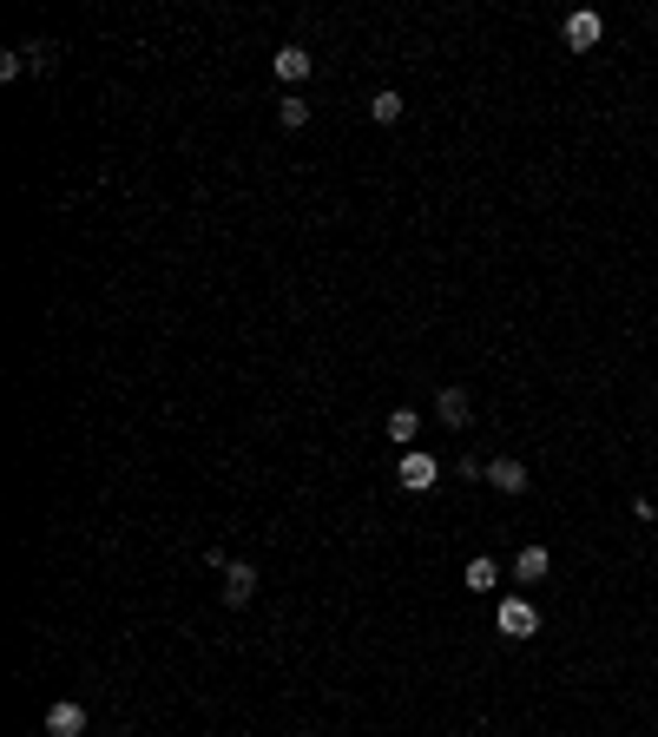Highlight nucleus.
I'll return each mask as SVG.
<instances>
[{
    "label": "nucleus",
    "instance_id": "nucleus-1",
    "mask_svg": "<svg viewBox=\"0 0 658 737\" xmlns=\"http://www.w3.org/2000/svg\"><path fill=\"white\" fill-rule=\"evenodd\" d=\"M395 474H402L408 494H428V487L441 481V461H435V455H422V448H402V468H395Z\"/></svg>",
    "mask_w": 658,
    "mask_h": 737
},
{
    "label": "nucleus",
    "instance_id": "nucleus-2",
    "mask_svg": "<svg viewBox=\"0 0 658 737\" xmlns=\"http://www.w3.org/2000/svg\"><path fill=\"white\" fill-rule=\"evenodd\" d=\"M494 626H501L507 639H533V632H540V612H533L527 599H501V612H494Z\"/></svg>",
    "mask_w": 658,
    "mask_h": 737
},
{
    "label": "nucleus",
    "instance_id": "nucleus-3",
    "mask_svg": "<svg viewBox=\"0 0 658 737\" xmlns=\"http://www.w3.org/2000/svg\"><path fill=\"white\" fill-rule=\"evenodd\" d=\"M251 593H257V566L231 560V566H224V606H251Z\"/></svg>",
    "mask_w": 658,
    "mask_h": 737
},
{
    "label": "nucleus",
    "instance_id": "nucleus-4",
    "mask_svg": "<svg viewBox=\"0 0 658 737\" xmlns=\"http://www.w3.org/2000/svg\"><path fill=\"white\" fill-rule=\"evenodd\" d=\"M599 33H606V27H599V14H593V7L566 14V47H573V53H593V47H599Z\"/></svg>",
    "mask_w": 658,
    "mask_h": 737
},
{
    "label": "nucleus",
    "instance_id": "nucleus-5",
    "mask_svg": "<svg viewBox=\"0 0 658 737\" xmlns=\"http://www.w3.org/2000/svg\"><path fill=\"white\" fill-rule=\"evenodd\" d=\"M79 731H86V705H73V698H66V705L47 711V737H79Z\"/></svg>",
    "mask_w": 658,
    "mask_h": 737
},
{
    "label": "nucleus",
    "instance_id": "nucleus-6",
    "mask_svg": "<svg viewBox=\"0 0 658 737\" xmlns=\"http://www.w3.org/2000/svg\"><path fill=\"white\" fill-rule=\"evenodd\" d=\"M270 66H277V79H283V86H297V79H310V53H303V47H277V60H270Z\"/></svg>",
    "mask_w": 658,
    "mask_h": 737
},
{
    "label": "nucleus",
    "instance_id": "nucleus-7",
    "mask_svg": "<svg viewBox=\"0 0 658 737\" xmlns=\"http://www.w3.org/2000/svg\"><path fill=\"white\" fill-rule=\"evenodd\" d=\"M487 481L501 487V494H527V468H520V461H494V468H487Z\"/></svg>",
    "mask_w": 658,
    "mask_h": 737
},
{
    "label": "nucleus",
    "instance_id": "nucleus-8",
    "mask_svg": "<svg viewBox=\"0 0 658 737\" xmlns=\"http://www.w3.org/2000/svg\"><path fill=\"white\" fill-rule=\"evenodd\" d=\"M547 547H520V560H514V573H520V580H547Z\"/></svg>",
    "mask_w": 658,
    "mask_h": 737
},
{
    "label": "nucleus",
    "instance_id": "nucleus-9",
    "mask_svg": "<svg viewBox=\"0 0 658 737\" xmlns=\"http://www.w3.org/2000/svg\"><path fill=\"white\" fill-rule=\"evenodd\" d=\"M501 586V566L494 560H468V593H494Z\"/></svg>",
    "mask_w": 658,
    "mask_h": 737
},
{
    "label": "nucleus",
    "instance_id": "nucleus-10",
    "mask_svg": "<svg viewBox=\"0 0 658 737\" xmlns=\"http://www.w3.org/2000/svg\"><path fill=\"white\" fill-rule=\"evenodd\" d=\"M435 408H441V422H455V428L468 422V395H461V389H441V395H435Z\"/></svg>",
    "mask_w": 658,
    "mask_h": 737
},
{
    "label": "nucleus",
    "instance_id": "nucleus-11",
    "mask_svg": "<svg viewBox=\"0 0 658 737\" xmlns=\"http://www.w3.org/2000/svg\"><path fill=\"white\" fill-rule=\"evenodd\" d=\"M382 428H389V441H402V448H408V441H415V428H422V422H415V408H395V415H389V422H382Z\"/></svg>",
    "mask_w": 658,
    "mask_h": 737
},
{
    "label": "nucleus",
    "instance_id": "nucleus-12",
    "mask_svg": "<svg viewBox=\"0 0 658 737\" xmlns=\"http://www.w3.org/2000/svg\"><path fill=\"white\" fill-rule=\"evenodd\" d=\"M402 106H408L402 93H376V99H369V112H376L382 126H395V119H402Z\"/></svg>",
    "mask_w": 658,
    "mask_h": 737
},
{
    "label": "nucleus",
    "instance_id": "nucleus-13",
    "mask_svg": "<svg viewBox=\"0 0 658 737\" xmlns=\"http://www.w3.org/2000/svg\"><path fill=\"white\" fill-rule=\"evenodd\" d=\"M277 119H283L290 132H297V126H310V106H303V99H283V106H277Z\"/></svg>",
    "mask_w": 658,
    "mask_h": 737
},
{
    "label": "nucleus",
    "instance_id": "nucleus-14",
    "mask_svg": "<svg viewBox=\"0 0 658 737\" xmlns=\"http://www.w3.org/2000/svg\"><path fill=\"white\" fill-rule=\"evenodd\" d=\"M20 53H27L33 73H47V66H53V47H47V40H40V47H20Z\"/></svg>",
    "mask_w": 658,
    "mask_h": 737
}]
</instances>
